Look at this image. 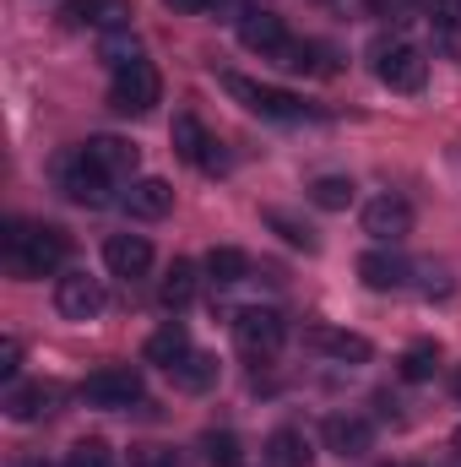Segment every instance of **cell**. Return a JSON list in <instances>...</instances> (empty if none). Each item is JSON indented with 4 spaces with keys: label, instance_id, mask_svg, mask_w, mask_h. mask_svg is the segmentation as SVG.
<instances>
[{
    "label": "cell",
    "instance_id": "38",
    "mask_svg": "<svg viewBox=\"0 0 461 467\" xmlns=\"http://www.w3.org/2000/svg\"><path fill=\"white\" fill-rule=\"evenodd\" d=\"M163 5H174V11H185V16H196V11H207L212 0H163Z\"/></svg>",
    "mask_w": 461,
    "mask_h": 467
},
{
    "label": "cell",
    "instance_id": "20",
    "mask_svg": "<svg viewBox=\"0 0 461 467\" xmlns=\"http://www.w3.org/2000/svg\"><path fill=\"white\" fill-rule=\"evenodd\" d=\"M55 408V386H11L5 391V413L16 419V424H33L38 413H49Z\"/></svg>",
    "mask_w": 461,
    "mask_h": 467
},
{
    "label": "cell",
    "instance_id": "34",
    "mask_svg": "<svg viewBox=\"0 0 461 467\" xmlns=\"http://www.w3.org/2000/svg\"><path fill=\"white\" fill-rule=\"evenodd\" d=\"M207 11H212V16H218V22H244V16H250V11H255V5H250V0H212V5H207Z\"/></svg>",
    "mask_w": 461,
    "mask_h": 467
},
{
    "label": "cell",
    "instance_id": "26",
    "mask_svg": "<svg viewBox=\"0 0 461 467\" xmlns=\"http://www.w3.org/2000/svg\"><path fill=\"white\" fill-rule=\"evenodd\" d=\"M98 60H104V66H115V71L136 66V60H141V38H136L130 27H115V33H104V44H98Z\"/></svg>",
    "mask_w": 461,
    "mask_h": 467
},
{
    "label": "cell",
    "instance_id": "18",
    "mask_svg": "<svg viewBox=\"0 0 461 467\" xmlns=\"http://www.w3.org/2000/svg\"><path fill=\"white\" fill-rule=\"evenodd\" d=\"M104 261H109V272H115V277H141V272L152 266V244H147L141 234H109Z\"/></svg>",
    "mask_w": 461,
    "mask_h": 467
},
{
    "label": "cell",
    "instance_id": "14",
    "mask_svg": "<svg viewBox=\"0 0 461 467\" xmlns=\"http://www.w3.org/2000/svg\"><path fill=\"white\" fill-rule=\"evenodd\" d=\"M60 16H66V27H104V33H115V27H130V0H71Z\"/></svg>",
    "mask_w": 461,
    "mask_h": 467
},
{
    "label": "cell",
    "instance_id": "28",
    "mask_svg": "<svg viewBox=\"0 0 461 467\" xmlns=\"http://www.w3.org/2000/svg\"><path fill=\"white\" fill-rule=\"evenodd\" d=\"M435 369H440V343H413V348L402 353V380H435Z\"/></svg>",
    "mask_w": 461,
    "mask_h": 467
},
{
    "label": "cell",
    "instance_id": "6",
    "mask_svg": "<svg viewBox=\"0 0 461 467\" xmlns=\"http://www.w3.org/2000/svg\"><path fill=\"white\" fill-rule=\"evenodd\" d=\"M282 337H288V327H282V316L277 310H239L233 316V343L239 353H250V358H271V353L282 348Z\"/></svg>",
    "mask_w": 461,
    "mask_h": 467
},
{
    "label": "cell",
    "instance_id": "2",
    "mask_svg": "<svg viewBox=\"0 0 461 467\" xmlns=\"http://www.w3.org/2000/svg\"><path fill=\"white\" fill-rule=\"evenodd\" d=\"M158 99H163V77H158L152 60L125 66V71H115V82H109V109L115 115H152Z\"/></svg>",
    "mask_w": 461,
    "mask_h": 467
},
{
    "label": "cell",
    "instance_id": "22",
    "mask_svg": "<svg viewBox=\"0 0 461 467\" xmlns=\"http://www.w3.org/2000/svg\"><path fill=\"white\" fill-rule=\"evenodd\" d=\"M169 375H174L185 391H207V386L218 380V358H212V353H196V348H190L179 364H174V369H169Z\"/></svg>",
    "mask_w": 461,
    "mask_h": 467
},
{
    "label": "cell",
    "instance_id": "32",
    "mask_svg": "<svg viewBox=\"0 0 461 467\" xmlns=\"http://www.w3.org/2000/svg\"><path fill=\"white\" fill-rule=\"evenodd\" d=\"M130 467H179V451H169V446H130Z\"/></svg>",
    "mask_w": 461,
    "mask_h": 467
},
{
    "label": "cell",
    "instance_id": "40",
    "mask_svg": "<svg viewBox=\"0 0 461 467\" xmlns=\"http://www.w3.org/2000/svg\"><path fill=\"white\" fill-rule=\"evenodd\" d=\"M456 397H461V375H456Z\"/></svg>",
    "mask_w": 461,
    "mask_h": 467
},
{
    "label": "cell",
    "instance_id": "36",
    "mask_svg": "<svg viewBox=\"0 0 461 467\" xmlns=\"http://www.w3.org/2000/svg\"><path fill=\"white\" fill-rule=\"evenodd\" d=\"M429 22H461V0H424Z\"/></svg>",
    "mask_w": 461,
    "mask_h": 467
},
{
    "label": "cell",
    "instance_id": "35",
    "mask_svg": "<svg viewBox=\"0 0 461 467\" xmlns=\"http://www.w3.org/2000/svg\"><path fill=\"white\" fill-rule=\"evenodd\" d=\"M16 364H22V343H16V337H5V343H0V375L11 380V375H16Z\"/></svg>",
    "mask_w": 461,
    "mask_h": 467
},
{
    "label": "cell",
    "instance_id": "33",
    "mask_svg": "<svg viewBox=\"0 0 461 467\" xmlns=\"http://www.w3.org/2000/svg\"><path fill=\"white\" fill-rule=\"evenodd\" d=\"M435 49L461 60V22H435Z\"/></svg>",
    "mask_w": 461,
    "mask_h": 467
},
{
    "label": "cell",
    "instance_id": "25",
    "mask_svg": "<svg viewBox=\"0 0 461 467\" xmlns=\"http://www.w3.org/2000/svg\"><path fill=\"white\" fill-rule=\"evenodd\" d=\"M158 299H163L169 310H185V305L196 299V266H190V261H174L169 277H163V288H158Z\"/></svg>",
    "mask_w": 461,
    "mask_h": 467
},
{
    "label": "cell",
    "instance_id": "23",
    "mask_svg": "<svg viewBox=\"0 0 461 467\" xmlns=\"http://www.w3.org/2000/svg\"><path fill=\"white\" fill-rule=\"evenodd\" d=\"M244 272H250V261H244V250H233V244H218V250L207 255V283H218V288L244 283Z\"/></svg>",
    "mask_w": 461,
    "mask_h": 467
},
{
    "label": "cell",
    "instance_id": "16",
    "mask_svg": "<svg viewBox=\"0 0 461 467\" xmlns=\"http://www.w3.org/2000/svg\"><path fill=\"white\" fill-rule=\"evenodd\" d=\"M321 435H326V446H332L337 457H364V451L374 446V430H369V419H358V413H332Z\"/></svg>",
    "mask_w": 461,
    "mask_h": 467
},
{
    "label": "cell",
    "instance_id": "24",
    "mask_svg": "<svg viewBox=\"0 0 461 467\" xmlns=\"http://www.w3.org/2000/svg\"><path fill=\"white\" fill-rule=\"evenodd\" d=\"M185 353H190V337H185L174 321H169L163 332H152V337H147V364H163V369H174Z\"/></svg>",
    "mask_w": 461,
    "mask_h": 467
},
{
    "label": "cell",
    "instance_id": "7",
    "mask_svg": "<svg viewBox=\"0 0 461 467\" xmlns=\"http://www.w3.org/2000/svg\"><path fill=\"white\" fill-rule=\"evenodd\" d=\"M141 397V375L130 364H109V369H93L82 380V402L87 408H130Z\"/></svg>",
    "mask_w": 461,
    "mask_h": 467
},
{
    "label": "cell",
    "instance_id": "21",
    "mask_svg": "<svg viewBox=\"0 0 461 467\" xmlns=\"http://www.w3.org/2000/svg\"><path fill=\"white\" fill-rule=\"evenodd\" d=\"M266 467H310V441L299 430H277L266 441Z\"/></svg>",
    "mask_w": 461,
    "mask_h": 467
},
{
    "label": "cell",
    "instance_id": "30",
    "mask_svg": "<svg viewBox=\"0 0 461 467\" xmlns=\"http://www.w3.org/2000/svg\"><path fill=\"white\" fill-rule=\"evenodd\" d=\"M266 223H271V229L282 234V239H288L293 250H315V244H321V239H315V229H310V223H293L288 213H266Z\"/></svg>",
    "mask_w": 461,
    "mask_h": 467
},
{
    "label": "cell",
    "instance_id": "29",
    "mask_svg": "<svg viewBox=\"0 0 461 467\" xmlns=\"http://www.w3.org/2000/svg\"><path fill=\"white\" fill-rule=\"evenodd\" d=\"M207 462H212V467H244V451H239V435H229V430L207 435Z\"/></svg>",
    "mask_w": 461,
    "mask_h": 467
},
{
    "label": "cell",
    "instance_id": "37",
    "mask_svg": "<svg viewBox=\"0 0 461 467\" xmlns=\"http://www.w3.org/2000/svg\"><path fill=\"white\" fill-rule=\"evenodd\" d=\"M407 5H413V0H369L374 16H407Z\"/></svg>",
    "mask_w": 461,
    "mask_h": 467
},
{
    "label": "cell",
    "instance_id": "19",
    "mask_svg": "<svg viewBox=\"0 0 461 467\" xmlns=\"http://www.w3.org/2000/svg\"><path fill=\"white\" fill-rule=\"evenodd\" d=\"M277 66H288V71H304V77H332L337 71V55L326 49V44H288V55L277 60Z\"/></svg>",
    "mask_w": 461,
    "mask_h": 467
},
{
    "label": "cell",
    "instance_id": "12",
    "mask_svg": "<svg viewBox=\"0 0 461 467\" xmlns=\"http://www.w3.org/2000/svg\"><path fill=\"white\" fill-rule=\"evenodd\" d=\"M304 348H315L321 358H337V364H364L369 358V337H358V332H343V327H310L304 332Z\"/></svg>",
    "mask_w": 461,
    "mask_h": 467
},
{
    "label": "cell",
    "instance_id": "9",
    "mask_svg": "<svg viewBox=\"0 0 461 467\" xmlns=\"http://www.w3.org/2000/svg\"><path fill=\"white\" fill-rule=\"evenodd\" d=\"M174 152L185 158V163H196V169H207V174H223V152H218V141L207 136V125L190 115H174Z\"/></svg>",
    "mask_w": 461,
    "mask_h": 467
},
{
    "label": "cell",
    "instance_id": "27",
    "mask_svg": "<svg viewBox=\"0 0 461 467\" xmlns=\"http://www.w3.org/2000/svg\"><path fill=\"white\" fill-rule=\"evenodd\" d=\"M310 202L326 207V213H343V207H353V180H343V174H321V180L310 185Z\"/></svg>",
    "mask_w": 461,
    "mask_h": 467
},
{
    "label": "cell",
    "instance_id": "39",
    "mask_svg": "<svg viewBox=\"0 0 461 467\" xmlns=\"http://www.w3.org/2000/svg\"><path fill=\"white\" fill-rule=\"evenodd\" d=\"M451 446H456V451H461V430H456V441H451Z\"/></svg>",
    "mask_w": 461,
    "mask_h": 467
},
{
    "label": "cell",
    "instance_id": "4",
    "mask_svg": "<svg viewBox=\"0 0 461 467\" xmlns=\"http://www.w3.org/2000/svg\"><path fill=\"white\" fill-rule=\"evenodd\" d=\"M223 88H229L250 115H261V119H304V115H310V109H304V99H293V93H282V88H261V82L233 77V71L223 77Z\"/></svg>",
    "mask_w": 461,
    "mask_h": 467
},
{
    "label": "cell",
    "instance_id": "3",
    "mask_svg": "<svg viewBox=\"0 0 461 467\" xmlns=\"http://www.w3.org/2000/svg\"><path fill=\"white\" fill-rule=\"evenodd\" d=\"M55 180H60V191H66L77 207H109V174H98V169L82 158V147L66 152V158H55Z\"/></svg>",
    "mask_w": 461,
    "mask_h": 467
},
{
    "label": "cell",
    "instance_id": "5",
    "mask_svg": "<svg viewBox=\"0 0 461 467\" xmlns=\"http://www.w3.org/2000/svg\"><path fill=\"white\" fill-rule=\"evenodd\" d=\"M374 77H380L391 93H418V88L429 82V60H424V49H413V44H385V49L374 55Z\"/></svg>",
    "mask_w": 461,
    "mask_h": 467
},
{
    "label": "cell",
    "instance_id": "31",
    "mask_svg": "<svg viewBox=\"0 0 461 467\" xmlns=\"http://www.w3.org/2000/svg\"><path fill=\"white\" fill-rule=\"evenodd\" d=\"M66 467H115V451H109L104 441H77L71 457H66Z\"/></svg>",
    "mask_w": 461,
    "mask_h": 467
},
{
    "label": "cell",
    "instance_id": "11",
    "mask_svg": "<svg viewBox=\"0 0 461 467\" xmlns=\"http://www.w3.org/2000/svg\"><path fill=\"white\" fill-rule=\"evenodd\" d=\"M364 234L380 239V244L407 239V234H413V207H407L402 196H374V202L364 207Z\"/></svg>",
    "mask_w": 461,
    "mask_h": 467
},
{
    "label": "cell",
    "instance_id": "1",
    "mask_svg": "<svg viewBox=\"0 0 461 467\" xmlns=\"http://www.w3.org/2000/svg\"><path fill=\"white\" fill-rule=\"evenodd\" d=\"M71 239L55 223H5V261L16 277H44L66 261Z\"/></svg>",
    "mask_w": 461,
    "mask_h": 467
},
{
    "label": "cell",
    "instance_id": "10",
    "mask_svg": "<svg viewBox=\"0 0 461 467\" xmlns=\"http://www.w3.org/2000/svg\"><path fill=\"white\" fill-rule=\"evenodd\" d=\"M239 44H244L250 55H261V60H282L288 44H293V33L282 27V16H271V11H250V16L239 22Z\"/></svg>",
    "mask_w": 461,
    "mask_h": 467
},
{
    "label": "cell",
    "instance_id": "17",
    "mask_svg": "<svg viewBox=\"0 0 461 467\" xmlns=\"http://www.w3.org/2000/svg\"><path fill=\"white\" fill-rule=\"evenodd\" d=\"M125 213L130 218H169L174 213V191H169V180H158V174H147V180H136L130 191H125Z\"/></svg>",
    "mask_w": 461,
    "mask_h": 467
},
{
    "label": "cell",
    "instance_id": "8",
    "mask_svg": "<svg viewBox=\"0 0 461 467\" xmlns=\"http://www.w3.org/2000/svg\"><path fill=\"white\" fill-rule=\"evenodd\" d=\"M55 310H60L66 321H93V316L104 310V283L87 277V272H66V277L55 283Z\"/></svg>",
    "mask_w": 461,
    "mask_h": 467
},
{
    "label": "cell",
    "instance_id": "13",
    "mask_svg": "<svg viewBox=\"0 0 461 467\" xmlns=\"http://www.w3.org/2000/svg\"><path fill=\"white\" fill-rule=\"evenodd\" d=\"M82 158H87L98 174H109V180L136 174V147H130L125 136H87V141H82Z\"/></svg>",
    "mask_w": 461,
    "mask_h": 467
},
{
    "label": "cell",
    "instance_id": "15",
    "mask_svg": "<svg viewBox=\"0 0 461 467\" xmlns=\"http://www.w3.org/2000/svg\"><path fill=\"white\" fill-rule=\"evenodd\" d=\"M358 277H364L374 294H391V288H407L413 266H407L396 250H364V255H358Z\"/></svg>",
    "mask_w": 461,
    "mask_h": 467
}]
</instances>
